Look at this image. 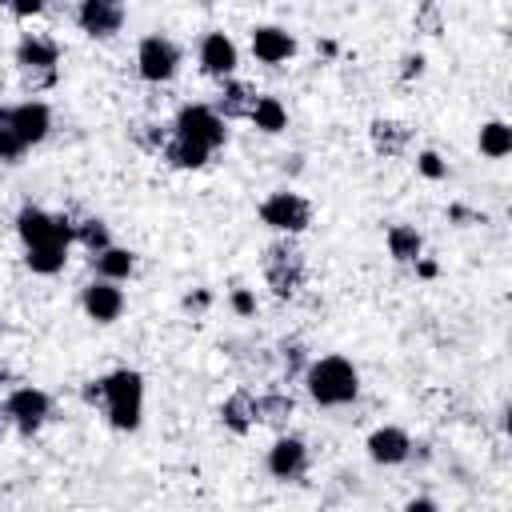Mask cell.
I'll use <instances>...</instances> for the list:
<instances>
[{"label": "cell", "mask_w": 512, "mask_h": 512, "mask_svg": "<svg viewBox=\"0 0 512 512\" xmlns=\"http://www.w3.org/2000/svg\"><path fill=\"white\" fill-rule=\"evenodd\" d=\"M304 384H308V396L320 408H344L360 392V372L344 356H320L304 368Z\"/></svg>", "instance_id": "obj_1"}, {"label": "cell", "mask_w": 512, "mask_h": 512, "mask_svg": "<svg viewBox=\"0 0 512 512\" xmlns=\"http://www.w3.org/2000/svg\"><path fill=\"white\" fill-rule=\"evenodd\" d=\"M100 384H104V404L100 408L108 412V424L120 428V432L140 428V416H144V376L136 368H116Z\"/></svg>", "instance_id": "obj_2"}, {"label": "cell", "mask_w": 512, "mask_h": 512, "mask_svg": "<svg viewBox=\"0 0 512 512\" xmlns=\"http://www.w3.org/2000/svg\"><path fill=\"white\" fill-rule=\"evenodd\" d=\"M260 264H264V280H268V288H272L276 296H296V292L304 288V280H308L304 252H300L296 244H288V240L268 244Z\"/></svg>", "instance_id": "obj_3"}, {"label": "cell", "mask_w": 512, "mask_h": 512, "mask_svg": "<svg viewBox=\"0 0 512 512\" xmlns=\"http://www.w3.org/2000/svg\"><path fill=\"white\" fill-rule=\"evenodd\" d=\"M260 220L272 228V232H284V236H296L312 224V204L300 196V192H272L264 204H260Z\"/></svg>", "instance_id": "obj_4"}, {"label": "cell", "mask_w": 512, "mask_h": 512, "mask_svg": "<svg viewBox=\"0 0 512 512\" xmlns=\"http://www.w3.org/2000/svg\"><path fill=\"white\" fill-rule=\"evenodd\" d=\"M180 68V48L168 36H144L136 48V72L148 84H168Z\"/></svg>", "instance_id": "obj_5"}, {"label": "cell", "mask_w": 512, "mask_h": 512, "mask_svg": "<svg viewBox=\"0 0 512 512\" xmlns=\"http://www.w3.org/2000/svg\"><path fill=\"white\" fill-rule=\"evenodd\" d=\"M176 132L188 136V140H196V144H204V148H220L228 140L224 116L216 108H208V104H184L176 112Z\"/></svg>", "instance_id": "obj_6"}, {"label": "cell", "mask_w": 512, "mask_h": 512, "mask_svg": "<svg viewBox=\"0 0 512 512\" xmlns=\"http://www.w3.org/2000/svg\"><path fill=\"white\" fill-rule=\"evenodd\" d=\"M4 416H8V424H16L20 436H32V432H40V424L52 416V400H48V392H40V388H16V392H8V400H4Z\"/></svg>", "instance_id": "obj_7"}, {"label": "cell", "mask_w": 512, "mask_h": 512, "mask_svg": "<svg viewBox=\"0 0 512 512\" xmlns=\"http://www.w3.org/2000/svg\"><path fill=\"white\" fill-rule=\"evenodd\" d=\"M124 0H80L76 8V24L92 36V40H108L124 28Z\"/></svg>", "instance_id": "obj_8"}, {"label": "cell", "mask_w": 512, "mask_h": 512, "mask_svg": "<svg viewBox=\"0 0 512 512\" xmlns=\"http://www.w3.org/2000/svg\"><path fill=\"white\" fill-rule=\"evenodd\" d=\"M0 124H12L16 136L32 148V144H40V140L52 132V112H48V104H40V100H24V104H16V108H0Z\"/></svg>", "instance_id": "obj_9"}, {"label": "cell", "mask_w": 512, "mask_h": 512, "mask_svg": "<svg viewBox=\"0 0 512 512\" xmlns=\"http://www.w3.org/2000/svg\"><path fill=\"white\" fill-rule=\"evenodd\" d=\"M80 304H84V312H88V320H96V324H112V320H120V312H124V292L116 288V280H92L84 292H80Z\"/></svg>", "instance_id": "obj_10"}, {"label": "cell", "mask_w": 512, "mask_h": 512, "mask_svg": "<svg viewBox=\"0 0 512 512\" xmlns=\"http://www.w3.org/2000/svg\"><path fill=\"white\" fill-rule=\"evenodd\" d=\"M200 72H208V76H216V80H224V76H232L236 72V64H240V52H236V44H232V36H224V32H208L204 40H200Z\"/></svg>", "instance_id": "obj_11"}, {"label": "cell", "mask_w": 512, "mask_h": 512, "mask_svg": "<svg viewBox=\"0 0 512 512\" xmlns=\"http://www.w3.org/2000/svg\"><path fill=\"white\" fill-rule=\"evenodd\" d=\"M304 468H308V444L300 436H280L268 448V472L276 480H300Z\"/></svg>", "instance_id": "obj_12"}, {"label": "cell", "mask_w": 512, "mask_h": 512, "mask_svg": "<svg viewBox=\"0 0 512 512\" xmlns=\"http://www.w3.org/2000/svg\"><path fill=\"white\" fill-rule=\"evenodd\" d=\"M252 56L260 64H284L296 56V36L276 24H260V28H252Z\"/></svg>", "instance_id": "obj_13"}, {"label": "cell", "mask_w": 512, "mask_h": 512, "mask_svg": "<svg viewBox=\"0 0 512 512\" xmlns=\"http://www.w3.org/2000/svg\"><path fill=\"white\" fill-rule=\"evenodd\" d=\"M368 456L376 464H388V468L392 464H404L412 456V436L404 428H396V424H384V428H376L368 436Z\"/></svg>", "instance_id": "obj_14"}, {"label": "cell", "mask_w": 512, "mask_h": 512, "mask_svg": "<svg viewBox=\"0 0 512 512\" xmlns=\"http://www.w3.org/2000/svg\"><path fill=\"white\" fill-rule=\"evenodd\" d=\"M220 424L236 436H248L256 428V396L248 388H236L224 404H220Z\"/></svg>", "instance_id": "obj_15"}, {"label": "cell", "mask_w": 512, "mask_h": 512, "mask_svg": "<svg viewBox=\"0 0 512 512\" xmlns=\"http://www.w3.org/2000/svg\"><path fill=\"white\" fill-rule=\"evenodd\" d=\"M256 96H260V92H256L252 84H244V80H228V76H224L220 96H216V112H220L224 120H248Z\"/></svg>", "instance_id": "obj_16"}, {"label": "cell", "mask_w": 512, "mask_h": 512, "mask_svg": "<svg viewBox=\"0 0 512 512\" xmlns=\"http://www.w3.org/2000/svg\"><path fill=\"white\" fill-rule=\"evenodd\" d=\"M56 60H60V44L52 36H44V32L20 36V44H16V64L20 68H48Z\"/></svg>", "instance_id": "obj_17"}, {"label": "cell", "mask_w": 512, "mask_h": 512, "mask_svg": "<svg viewBox=\"0 0 512 512\" xmlns=\"http://www.w3.org/2000/svg\"><path fill=\"white\" fill-rule=\"evenodd\" d=\"M368 140H372V148L380 152V156H400L404 148H408V140H412V128L408 124H400V120H372V128H368Z\"/></svg>", "instance_id": "obj_18"}, {"label": "cell", "mask_w": 512, "mask_h": 512, "mask_svg": "<svg viewBox=\"0 0 512 512\" xmlns=\"http://www.w3.org/2000/svg\"><path fill=\"white\" fill-rule=\"evenodd\" d=\"M292 416H296V400H292V392L272 388V392H260V396H256V424L284 428Z\"/></svg>", "instance_id": "obj_19"}, {"label": "cell", "mask_w": 512, "mask_h": 512, "mask_svg": "<svg viewBox=\"0 0 512 512\" xmlns=\"http://www.w3.org/2000/svg\"><path fill=\"white\" fill-rule=\"evenodd\" d=\"M160 152H164V160H168L172 168H204L212 148H204V144H196V140H188V136L172 132V136H168V144H164Z\"/></svg>", "instance_id": "obj_20"}, {"label": "cell", "mask_w": 512, "mask_h": 512, "mask_svg": "<svg viewBox=\"0 0 512 512\" xmlns=\"http://www.w3.org/2000/svg\"><path fill=\"white\" fill-rule=\"evenodd\" d=\"M92 264H96V276H104V280H128L132 272H136V256L128 252V248H116V244H108V248H100V252H92Z\"/></svg>", "instance_id": "obj_21"}, {"label": "cell", "mask_w": 512, "mask_h": 512, "mask_svg": "<svg viewBox=\"0 0 512 512\" xmlns=\"http://www.w3.org/2000/svg\"><path fill=\"white\" fill-rule=\"evenodd\" d=\"M248 120H252L260 132L276 136V132H284V128H288V108H284L276 96H256V104H252Z\"/></svg>", "instance_id": "obj_22"}, {"label": "cell", "mask_w": 512, "mask_h": 512, "mask_svg": "<svg viewBox=\"0 0 512 512\" xmlns=\"http://www.w3.org/2000/svg\"><path fill=\"white\" fill-rule=\"evenodd\" d=\"M388 252H392L396 264H412L424 252V236L412 224H392L388 228Z\"/></svg>", "instance_id": "obj_23"}, {"label": "cell", "mask_w": 512, "mask_h": 512, "mask_svg": "<svg viewBox=\"0 0 512 512\" xmlns=\"http://www.w3.org/2000/svg\"><path fill=\"white\" fill-rule=\"evenodd\" d=\"M68 260V244H36V248H24V264L36 272V276H56Z\"/></svg>", "instance_id": "obj_24"}, {"label": "cell", "mask_w": 512, "mask_h": 512, "mask_svg": "<svg viewBox=\"0 0 512 512\" xmlns=\"http://www.w3.org/2000/svg\"><path fill=\"white\" fill-rule=\"evenodd\" d=\"M480 152H484L488 160H504V156L512 152V128H508L504 120H488V124L480 128Z\"/></svg>", "instance_id": "obj_25"}, {"label": "cell", "mask_w": 512, "mask_h": 512, "mask_svg": "<svg viewBox=\"0 0 512 512\" xmlns=\"http://www.w3.org/2000/svg\"><path fill=\"white\" fill-rule=\"evenodd\" d=\"M76 240H80L88 252H100V248H108V244H112V232H108V224H104V220L88 216V220H80V224H76Z\"/></svg>", "instance_id": "obj_26"}, {"label": "cell", "mask_w": 512, "mask_h": 512, "mask_svg": "<svg viewBox=\"0 0 512 512\" xmlns=\"http://www.w3.org/2000/svg\"><path fill=\"white\" fill-rule=\"evenodd\" d=\"M280 368H284V376L292 380V376H300L304 368H308V352H304V344L300 340H284L280 344Z\"/></svg>", "instance_id": "obj_27"}, {"label": "cell", "mask_w": 512, "mask_h": 512, "mask_svg": "<svg viewBox=\"0 0 512 512\" xmlns=\"http://www.w3.org/2000/svg\"><path fill=\"white\" fill-rule=\"evenodd\" d=\"M416 32H424V36H440L444 32V16H440L436 0H420V8H416Z\"/></svg>", "instance_id": "obj_28"}, {"label": "cell", "mask_w": 512, "mask_h": 512, "mask_svg": "<svg viewBox=\"0 0 512 512\" xmlns=\"http://www.w3.org/2000/svg\"><path fill=\"white\" fill-rule=\"evenodd\" d=\"M20 84H24V92H44V88H52L56 84V64H48V68H20Z\"/></svg>", "instance_id": "obj_29"}, {"label": "cell", "mask_w": 512, "mask_h": 512, "mask_svg": "<svg viewBox=\"0 0 512 512\" xmlns=\"http://www.w3.org/2000/svg\"><path fill=\"white\" fill-rule=\"evenodd\" d=\"M168 128H160V124H140V128H132V140L144 148V152H160L164 144H168Z\"/></svg>", "instance_id": "obj_30"}, {"label": "cell", "mask_w": 512, "mask_h": 512, "mask_svg": "<svg viewBox=\"0 0 512 512\" xmlns=\"http://www.w3.org/2000/svg\"><path fill=\"white\" fill-rule=\"evenodd\" d=\"M24 140L16 136V128L12 124H0V164H12V160H20L24 156Z\"/></svg>", "instance_id": "obj_31"}, {"label": "cell", "mask_w": 512, "mask_h": 512, "mask_svg": "<svg viewBox=\"0 0 512 512\" xmlns=\"http://www.w3.org/2000/svg\"><path fill=\"white\" fill-rule=\"evenodd\" d=\"M416 172H420L424 180H444V176H448V164H444V156H440V152H432V148H428V152H420V156H416Z\"/></svg>", "instance_id": "obj_32"}, {"label": "cell", "mask_w": 512, "mask_h": 512, "mask_svg": "<svg viewBox=\"0 0 512 512\" xmlns=\"http://www.w3.org/2000/svg\"><path fill=\"white\" fill-rule=\"evenodd\" d=\"M228 304H232V312H236V316H256V296H252L248 288H232Z\"/></svg>", "instance_id": "obj_33"}, {"label": "cell", "mask_w": 512, "mask_h": 512, "mask_svg": "<svg viewBox=\"0 0 512 512\" xmlns=\"http://www.w3.org/2000/svg\"><path fill=\"white\" fill-rule=\"evenodd\" d=\"M8 12H12V16H20V20L40 16V12H44V0H8Z\"/></svg>", "instance_id": "obj_34"}, {"label": "cell", "mask_w": 512, "mask_h": 512, "mask_svg": "<svg viewBox=\"0 0 512 512\" xmlns=\"http://www.w3.org/2000/svg\"><path fill=\"white\" fill-rule=\"evenodd\" d=\"M416 76H424V56L420 52L400 60V80H416Z\"/></svg>", "instance_id": "obj_35"}, {"label": "cell", "mask_w": 512, "mask_h": 512, "mask_svg": "<svg viewBox=\"0 0 512 512\" xmlns=\"http://www.w3.org/2000/svg\"><path fill=\"white\" fill-rule=\"evenodd\" d=\"M212 304V296H208V288H200V292H192V296H184V308L188 312H204Z\"/></svg>", "instance_id": "obj_36"}, {"label": "cell", "mask_w": 512, "mask_h": 512, "mask_svg": "<svg viewBox=\"0 0 512 512\" xmlns=\"http://www.w3.org/2000/svg\"><path fill=\"white\" fill-rule=\"evenodd\" d=\"M84 400H88V404H104V384H100V380H88V384H84Z\"/></svg>", "instance_id": "obj_37"}, {"label": "cell", "mask_w": 512, "mask_h": 512, "mask_svg": "<svg viewBox=\"0 0 512 512\" xmlns=\"http://www.w3.org/2000/svg\"><path fill=\"white\" fill-rule=\"evenodd\" d=\"M412 264H416V276H424V280H432V276H436V264H432V260H428L424 252H420V256H416Z\"/></svg>", "instance_id": "obj_38"}, {"label": "cell", "mask_w": 512, "mask_h": 512, "mask_svg": "<svg viewBox=\"0 0 512 512\" xmlns=\"http://www.w3.org/2000/svg\"><path fill=\"white\" fill-rule=\"evenodd\" d=\"M408 508H412V512H432L436 500H408Z\"/></svg>", "instance_id": "obj_39"}, {"label": "cell", "mask_w": 512, "mask_h": 512, "mask_svg": "<svg viewBox=\"0 0 512 512\" xmlns=\"http://www.w3.org/2000/svg\"><path fill=\"white\" fill-rule=\"evenodd\" d=\"M4 432H8V416H4V408H0V440H4Z\"/></svg>", "instance_id": "obj_40"}, {"label": "cell", "mask_w": 512, "mask_h": 512, "mask_svg": "<svg viewBox=\"0 0 512 512\" xmlns=\"http://www.w3.org/2000/svg\"><path fill=\"white\" fill-rule=\"evenodd\" d=\"M0 384H8V368L4 364H0Z\"/></svg>", "instance_id": "obj_41"}, {"label": "cell", "mask_w": 512, "mask_h": 512, "mask_svg": "<svg viewBox=\"0 0 512 512\" xmlns=\"http://www.w3.org/2000/svg\"><path fill=\"white\" fill-rule=\"evenodd\" d=\"M4 8H8V0H0V12H4Z\"/></svg>", "instance_id": "obj_42"}, {"label": "cell", "mask_w": 512, "mask_h": 512, "mask_svg": "<svg viewBox=\"0 0 512 512\" xmlns=\"http://www.w3.org/2000/svg\"><path fill=\"white\" fill-rule=\"evenodd\" d=\"M204 4H212V0H204Z\"/></svg>", "instance_id": "obj_43"}]
</instances>
